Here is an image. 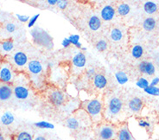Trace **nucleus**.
Masks as SVG:
<instances>
[{"label": "nucleus", "mask_w": 159, "mask_h": 140, "mask_svg": "<svg viewBox=\"0 0 159 140\" xmlns=\"http://www.w3.org/2000/svg\"><path fill=\"white\" fill-rule=\"evenodd\" d=\"M13 94L15 95L17 100H26L29 97L30 92H29V89L24 86H16L14 89H13Z\"/></svg>", "instance_id": "11"}, {"label": "nucleus", "mask_w": 159, "mask_h": 140, "mask_svg": "<svg viewBox=\"0 0 159 140\" xmlns=\"http://www.w3.org/2000/svg\"><path fill=\"white\" fill-rule=\"evenodd\" d=\"M123 107V102L118 97L111 98L104 112V115L107 119H112L114 117L118 116Z\"/></svg>", "instance_id": "2"}, {"label": "nucleus", "mask_w": 159, "mask_h": 140, "mask_svg": "<svg viewBox=\"0 0 159 140\" xmlns=\"http://www.w3.org/2000/svg\"><path fill=\"white\" fill-rule=\"evenodd\" d=\"M75 47H76V48H82V43H79L76 45Z\"/></svg>", "instance_id": "44"}, {"label": "nucleus", "mask_w": 159, "mask_h": 140, "mask_svg": "<svg viewBox=\"0 0 159 140\" xmlns=\"http://www.w3.org/2000/svg\"><path fill=\"white\" fill-rule=\"evenodd\" d=\"M136 85H137V87L140 88V89L144 90L145 88H148V87L150 86V82H149V80H148L147 79H145V78H143V77H141V78H139V80H137Z\"/></svg>", "instance_id": "28"}, {"label": "nucleus", "mask_w": 159, "mask_h": 140, "mask_svg": "<svg viewBox=\"0 0 159 140\" xmlns=\"http://www.w3.org/2000/svg\"><path fill=\"white\" fill-rule=\"evenodd\" d=\"M80 49H81L82 51H87V48H86V47H82Z\"/></svg>", "instance_id": "45"}, {"label": "nucleus", "mask_w": 159, "mask_h": 140, "mask_svg": "<svg viewBox=\"0 0 159 140\" xmlns=\"http://www.w3.org/2000/svg\"><path fill=\"white\" fill-rule=\"evenodd\" d=\"M13 80V72L8 64H4L0 67V81L9 83Z\"/></svg>", "instance_id": "4"}, {"label": "nucleus", "mask_w": 159, "mask_h": 140, "mask_svg": "<svg viewBox=\"0 0 159 140\" xmlns=\"http://www.w3.org/2000/svg\"><path fill=\"white\" fill-rule=\"evenodd\" d=\"M49 101L56 106H61L65 102V95L61 91L53 90L49 93Z\"/></svg>", "instance_id": "5"}, {"label": "nucleus", "mask_w": 159, "mask_h": 140, "mask_svg": "<svg viewBox=\"0 0 159 140\" xmlns=\"http://www.w3.org/2000/svg\"><path fill=\"white\" fill-rule=\"evenodd\" d=\"M72 62L75 67L78 68H82L86 66L87 63V57L84 55V53L78 52L73 56Z\"/></svg>", "instance_id": "12"}, {"label": "nucleus", "mask_w": 159, "mask_h": 140, "mask_svg": "<svg viewBox=\"0 0 159 140\" xmlns=\"http://www.w3.org/2000/svg\"><path fill=\"white\" fill-rule=\"evenodd\" d=\"M54 62H52V61H50V62H48V65H47V67H48V68H52L53 67H54Z\"/></svg>", "instance_id": "43"}, {"label": "nucleus", "mask_w": 159, "mask_h": 140, "mask_svg": "<svg viewBox=\"0 0 159 140\" xmlns=\"http://www.w3.org/2000/svg\"><path fill=\"white\" fill-rule=\"evenodd\" d=\"M83 109L88 114L93 122L98 123L102 120L103 115V104L98 99H93L90 100L84 101Z\"/></svg>", "instance_id": "1"}, {"label": "nucleus", "mask_w": 159, "mask_h": 140, "mask_svg": "<svg viewBox=\"0 0 159 140\" xmlns=\"http://www.w3.org/2000/svg\"><path fill=\"white\" fill-rule=\"evenodd\" d=\"M61 45H62V47L63 48H68L70 45H72L71 43H70V41L68 40V38H64L62 42H61Z\"/></svg>", "instance_id": "38"}, {"label": "nucleus", "mask_w": 159, "mask_h": 140, "mask_svg": "<svg viewBox=\"0 0 159 140\" xmlns=\"http://www.w3.org/2000/svg\"><path fill=\"white\" fill-rule=\"evenodd\" d=\"M13 140H34V138L30 132L24 131V132H20L19 133H17Z\"/></svg>", "instance_id": "27"}, {"label": "nucleus", "mask_w": 159, "mask_h": 140, "mask_svg": "<svg viewBox=\"0 0 159 140\" xmlns=\"http://www.w3.org/2000/svg\"><path fill=\"white\" fill-rule=\"evenodd\" d=\"M157 22L153 17H147L143 22V28L146 31H152L156 27Z\"/></svg>", "instance_id": "20"}, {"label": "nucleus", "mask_w": 159, "mask_h": 140, "mask_svg": "<svg viewBox=\"0 0 159 140\" xmlns=\"http://www.w3.org/2000/svg\"><path fill=\"white\" fill-rule=\"evenodd\" d=\"M143 91L149 95H151V96H159V88H157V87L149 86Z\"/></svg>", "instance_id": "29"}, {"label": "nucleus", "mask_w": 159, "mask_h": 140, "mask_svg": "<svg viewBox=\"0 0 159 140\" xmlns=\"http://www.w3.org/2000/svg\"><path fill=\"white\" fill-rule=\"evenodd\" d=\"M139 125L142 128H150L151 127V123L146 120H139Z\"/></svg>", "instance_id": "36"}, {"label": "nucleus", "mask_w": 159, "mask_h": 140, "mask_svg": "<svg viewBox=\"0 0 159 140\" xmlns=\"http://www.w3.org/2000/svg\"><path fill=\"white\" fill-rule=\"evenodd\" d=\"M66 126L72 131H76L82 126V122L80 119H78L76 117H69L66 120Z\"/></svg>", "instance_id": "14"}, {"label": "nucleus", "mask_w": 159, "mask_h": 140, "mask_svg": "<svg viewBox=\"0 0 159 140\" xmlns=\"http://www.w3.org/2000/svg\"><path fill=\"white\" fill-rule=\"evenodd\" d=\"M110 36H111V39L113 42H119L123 38V32L119 28H114L111 30Z\"/></svg>", "instance_id": "24"}, {"label": "nucleus", "mask_w": 159, "mask_h": 140, "mask_svg": "<svg viewBox=\"0 0 159 140\" xmlns=\"http://www.w3.org/2000/svg\"><path fill=\"white\" fill-rule=\"evenodd\" d=\"M68 4V2L66 1V0H58V2H57V6L61 10H65V9L67 8Z\"/></svg>", "instance_id": "35"}, {"label": "nucleus", "mask_w": 159, "mask_h": 140, "mask_svg": "<svg viewBox=\"0 0 159 140\" xmlns=\"http://www.w3.org/2000/svg\"><path fill=\"white\" fill-rule=\"evenodd\" d=\"M143 10L147 14L152 15L157 11V4L152 1H147L143 4Z\"/></svg>", "instance_id": "19"}, {"label": "nucleus", "mask_w": 159, "mask_h": 140, "mask_svg": "<svg viewBox=\"0 0 159 140\" xmlns=\"http://www.w3.org/2000/svg\"><path fill=\"white\" fill-rule=\"evenodd\" d=\"M34 125L36 127H37V128L40 129H47V130H53V129H55V125L52 123L48 122V121H44V120L34 123Z\"/></svg>", "instance_id": "26"}, {"label": "nucleus", "mask_w": 159, "mask_h": 140, "mask_svg": "<svg viewBox=\"0 0 159 140\" xmlns=\"http://www.w3.org/2000/svg\"><path fill=\"white\" fill-rule=\"evenodd\" d=\"M13 62L16 65V68H24L28 63V56L24 52L22 51H17L13 55Z\"/></svg>", "instance_id": "6"}, {"label": "nucleus", "mask_w": 159, "mask_h": 140, "mask_svg": "<svg viewBox=\"0 0 159 140\" xmlns=\"http://www.w3.org/2000/svg\"><path fill=\"white\" fill-rule=\"evenodd\" d=\"M159 83V77H155L151 80V83H150V86L151 87H157Z\"/></svg>", "instance_id": "39"}, {"label": "nucleus", "mask_w": 159, "mask_h": 140, "mask_svg": "<svg viewBox=\"0 0 159 140\" xmlns=\"http://www.w3.org/2000/svg\"><path fill=\"white\" fill-rule=\"evenodd\" d=\"M143 55V48L141 45H135L131 49V56L135 59H139L141 58Z\"/></svg>", "instance_id": "25"}, {"label": "nucleus", "mask_w": 159, "mask_h": 140, "mask_svg": "<svg viewBox=\"0 0 159 140\" xmlns=\"http://www.w3.org/2000/svg\"><path fill=\"white\" fill-rule=\"evenodd\" d=\"M117 140H136L133 137L131 131L129 130L127 124H124L120 126V128L118 129L117 132Z\"/></svg>", "instance_id": "7"}, {"label": "nucleus", "mask_w": 159, "mask_h": 140, "mask_svg": "<svg viewBox=\"0 0 159 140\" xmlns=\"http://www.w3.org/2000/svg\"><path fill=\"white\" fill-rule=\"evenodd\" d=\"M131 11V7L130 5L125 3H122L118 5V8L116 10V12L119 14V16H126Z\"/></svg>", "instance_id": "22"}, {"label": "nucleus", "mask_w": 159, "mask_h": 140, "mask_svg": "<svg viewBox=\"0 0 159 140\" xmlns=\"http://www.w3.org/2000/svg\"><path fill=\"white\" fill-rule=\"evenodd\" d=\"M68 40L70 41V43L73 45L76 46L77 44L80 43V36L79 35H70V36L68 37Z\"/></svg>", "instance_id": "31"}, {"label": "nucleus", "mask_w": 159, "mask_h": 140, "mask_svg": "<svg viewBox=\"0 0 159 140\" xmlns=\"http://www.w3.org/2000/svg\"><path fill=\"white\" fill-rule=\"evenodd\" d=\"M115 75V79L117 80V82L120 85H125V83H127L129 78H128L127 75L123 71H119L114 75Z\"/></svg>", "instance_id": "23"}, {"label": "nucleus", "mask_w": 159, "mask_h": 140, "mask_svg": "<svg viewBox=\"0 0 159 140\" xmlns=\"http://www.w3.org/2000/svg\"><path fill=\"white\" fill-rule=\"evenodd\" d=\"M1 52L10 53L14 49V43L11 40H5L0 43Z\"/></svg>", "instance_id": "21"}, {"label": "nucleus", "mask_w": 159, "mask_h": 140, "mask_svg": "<svg viewBox=\"0 0 159 140\" xmlns=\"http://www.w3.org/2000/svg\"><path fill=\"white\" fill-rule=\"evenodd\" d=\"M93 80L94 87L98 89H104L107 85V79L102 74H96Z\"/></svg>", "instance_id": "15"}, {"label": "nucleus", "mask_w": 159, "mask_h": 140, "mask_svg": "<svg viewBox=\"0 0 159 140\" xmlns=\"http://www.w3.org/2000/svg\"><path fill=\"white\" fill-rule=\"evenodd\" d=\"M28 70L30 74H31L33 76L38 77L42 75V73L43 71V65L37 60H31L28 63Z\"/></svg>", "instance_id": "8"}, {"label": "nucleus", "mask_w": 159, "mask_h": 140, "mask_svg": "<svg viewBox=\"0 0 159 140\" xmlns=\"http://www.w3.org/2000/svg\"><path fill=\"white\" fill-rule=\"evenodd\" d=\"M1 123L5 125V126H9V125H11V124H13V122H14V120H15V117L14 115L12 114L11 112H5L1 116Z\"/></svg>", "instance_id": "18"}, {"label": "nucleus", "mask_w": 159, "mask_h": 140, "mask_svg": "<svg viewBox=\"0 0 159 140\" xmlns=\"http://www.w3.org/2000/svg\"><path fill=\"white\" fill-rule=\"evenodd\" d=\"M101 24H102L101 19L97 16H92L88 20V27L93 31H97L98 29H99V28L101 27Z\"/></svg>", "instance_id": "17"}, {"label": "nucleus", "mask_w": 159, "mask_h": 140, "mask_svg": "<svg viewBox=\"0 0 159 140\" xmlns=\"http://www.w3.org/2000/svg\"><path fill=\"white\" fill-rule=\"evenodd\" d=\"M39 16H40V14L38 13V14H36V15H34V16L30 17V21L28 22L29 28H31V27H33V26L35 25V24L36 23L37 19L39 18Z\"/></svg>", "instance_id": "32"}, {"label": "nucleus", "mask_w": 159, "mask_h": 140, "mask_svg": "<svg viewBox=\"0 0 159 140\" xmlns=\"http://www.w3.org/2000/svg\"><path fill=\"white\" fill-rule=\"evenodd\" d=\"M13 94V89L9 85H2L0 86V100L6 101L11 98Z\"/></svg>", "instance_id": "13"}, {"label": "nucleus", "mask_w": 159, "mask_h": 140, "mask_svg": "<svg viewBox=\"0 0 159 140\" xmlns=\"http://www.w3.org/2000/svg\"><path fill=\"white\" fill-rule=\"evenodd\" d=\"M16 25L14 24H12V23H9L5 25V29H6V31L8 33H14L16 31Z\"/></svg>", "instance_id": "33"}, {"label": "nucleus", "mask_w": 159, "mask_h": 140, "mask_svg": "<svg viewBox=\"0 0 159 140\" xmlns=\"http://www.w3.org/2000/svg\"><path fill=\"white\" fill-rule=\"evenodd\" d=\"M16 18L21 22V23H27L30 21V17L29 16H24V15H20V14H16Z\"/></svg>", "instance_id": "34"}, {"label": "nucleus", "mask_w": 159, "mask_h": 140, "mask_svg": "<svg viewBox=\"0 0 159 140\" xmlns=\"http://www.w3.org/2000/svg\"><path fill=\"white\" fill-rule=\"evenodd\" d=\"M138 68H139V72L149 76L153 75L156 72L155 66H154V64H153L152 62H151V61H143L139 62V67H138Z\"/></svg>", "instance_id": "9"}, {"label": "nucleus", "mask_w": 159, "mask_h": 140, "mask_svg": "<svg viewBox=\"0 0 159 140\" xmlns=\"http://www.w3.org/2000/svg\"><path fill=\"white\" fill-rule=\"evenodd\" d=\"M48 2V4L49 5H52V6H54V5H57V0H48L47 1Z\"/></svg>", "instance_id": "41"}, {"label": "nucleus", "mask_w": 159, "mask_h": 140, "mask_svg": "<svg viewBox=\"0 0 159 140\" xmlns=\"http://www.w3.org/2000/svg\"><path fill=\"white\" fill-rule=\"evenodd\" d=\"M0 140H13V138L10 136H5L2 132H0Z\"/></svg>", "instance_id": "40"}, {"label": "nucleus", "mask_w": 159, "mask_h": 140, "mask_svg": "<svg viewBox=\"0 0 159 140\" xmlns=\"http://www.w3.org/2000/svg\"><path fill=\"white\" fill-rule=\"evenodd\" d=\"M118 130L113 125L104 124L97 129V136L99 140H115Z\"/></svg>", "instance_id": "3"}, {"label": "nucleus", "mask_w": 159, "mask_h": 140, "mask_svg": "<svg viewBox=\"0 0 159 140\" xmlns=\"http://www.w3.org/2000/svg\"><path fill=\"white\" fill-rule=\"evenodd\" d=\"M34 140H47L43 136H36L34 138Z\"/></svg>", "instance_id": "42"}, {"label": "nucleus", "mask_w": 159, "mask_h": 140, "mask_svg": "<svg viewBox=\"0 0 159 140\" xmlns=\"http://www.w3.org/2000/svg\"><path fill=\"white\" fill-rule=\"evenodd\" d=\"M95 47L96 49L98 51H99V52H104V51H106L107 49V43L105 40H103V39H101V40L97 42Z\"/></svg>", "instance_id": "30"}, {"label": "nucleus", "mask_w": 159, "mask_h": 140, "mask_svg": "<svg viewBox=\"0 0 159 140\" xmlns=\"http://www.w3.org/2000/svg\"><path fill=\"white\" fill-rule=\"evenodd\" d=\"M143 107V100L139 97L132 98L129 101V108L132 112H139Z\"/></svg>", "instance_id": "16"}, {"label": "nucleus", "mask_w": 159, "mask_h": 140, "mask_svg": "<svg viewBox=\"0 0 159 140\" xmlns=\"http://www.w3.org/2000/svg\"><path fill=\"white\" fill-rule=\"evenodd\" d=\"M95 69L94 68H89L88 69V71H87V76H88V78L89 79H93V77L95 76Z\"/></svg>", "instance_id": "37"}, {"label": "nucleus", "mask_w": 159, "mask_h": 140, "mask_svg": "<svg viewBox=\"0 0 159 140\" xmlns=\"http://www.w3.org/2000/svg\"><path fill=\"white\" fill-rule=\"evenodd\" d=\"M116 15V10L114 7H112L110 4L105 5L101 11H100V16L101 19L104 21H111L114 18Z\"/></svg>", "instance_id": "10"}]
</instances>
